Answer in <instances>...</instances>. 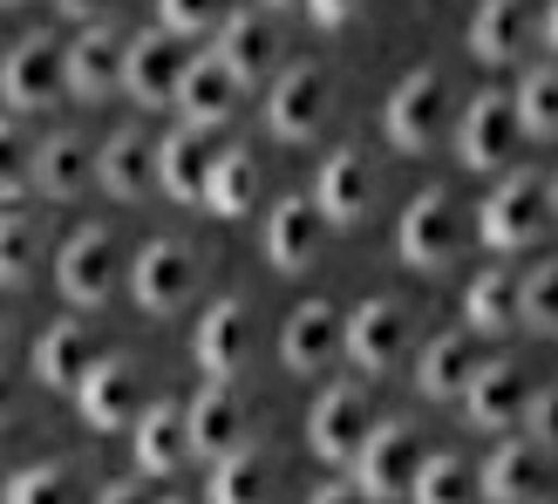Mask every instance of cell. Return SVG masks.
Listing matches in <instances>:
<instances>
[{
    "instance_id": "1",
    "label": "cell",
    "mask_w": 558,
    "mask_h": 504,
    "mask_svg": "<svg viewBox=\"0 0 558 504\" xmlns=\"http://www.w3.org/2000/svg\"><path fill=\"white\" fill-rule=\"evenodd\" d=\"M545 232H551V178H545V171H511V178L484 199L477 239H484L490 252H532Z\"/></svg>"
},
{
    "instance_id": "2",
    "label": "cell",
    "mask_w": 558,
    "mask_h": 504,
    "mask_svg": "<svg viewBox=\"0 0 558 504\" xmlns=\"http://www.w3.org/2000/svg\"><path fill=\"white\" fill-rule=\"evenodd\" d=\"M442 123H450V75H442V69H409L396 89H388V103H381L388 144L409 151V157L436 151L442 144Z\"/></svg>"
},
{
    "instance_id": "3",
    "label": "cell",
    "mask_w": 558,
    "mask_h": 504,
    "mask_svg": "<svg viewBox=\"0 0 558 504\" xmlns=\"http://www.w3.org/2000/svg\"><path fill=\"white\" fill-rule=\"evenodd\" d=\"M396 252H402V266L409 273H442L463 252V212L457 199L442 184H429L423 199H415L402 212V226H396Z\"/></svg>"
},
{
    "instance_id": "4",
    "label": "cell",
    "mask_w": 558,
    "mask_h": 504,
    "mask_svg": "<svg viewBox=\"0 0 558 504\" xmlns=\"http://www.w3.org/2000/svg\"><path fill=\"white\" fill-rule=\"evenodd\" d=\"M75 409H82V423H89L96 436H117L136 423V409H144V382H136V361L130 355H96L89 369L75 375Z\"/></svg>"
},
{
    "instance_id": "5",
    "label": "cell",
    "mask_w": 558,
    "mask_h": 504,
    "mask_svg": "<svg viewBox=\"0 0 558 504\" xmlns=\"http://www.w3.org/2000/svg\"><path fill=\"white\" fill-rule=\"evenodd\" d=\"M524 144V130H518V109L505 89H484V96H470V109L457 117V157H463V171H505V164L518 157Z\"/></svg>"
},
{
    "instance_id": "6",
    "label": "cell",
    "mask_w": 558,
    "mask_h": 504,
    "mask_svg": "<svg viewBox=\"0 0 558 504\" xmlns=\"http://www.w3.org/2000/svg\"><path fill=\"white\" fill-rule=\"evenodd\" d=\"M341 355L361 375H396L409 355V314L396 300H361L354 314H341Z\"/></svg>"
},
{
    "instance_id": "7",
    "label": "cell",
    "mask_w": 558,
    "mask_h": 504,
    "mask_svg": "<svg viewBox=\"0 0 558 504\" xmlns=\"http://www.w3.org/2000/svg\"><path fill=\"white\" fill-rule=\"evenodd\" d=\"M415 464H423L415 423H368V436L354 451V484H361V497H409Z\"/></svg>"
},
{
    "instance_id": "8",
    "label": "cell",
    "mask_w": 558,
    "mask_h": 504,
    "mask_svg": "<svg viewBox=\"0 0 558 504\" xmlns=\"http://www.w3.org/2000/svg\"><path fill=\"white\" fill-rule=\"evenodd\" d=\"M191 287H198V252H191L184 239H150L144 252H136L130 300L144 307V314H178V307L191 300Z\"/></svg>"
},
{
    "instance_id": "9",
    "label": "cell",
    "mask_w": 558,
    "mask_h": 504,
    "mask_svg": "<svg viewBox=\"0 0 558 504\" xmlns=\"http://www.w3.org/2000/svg\"><path fill=\"white\" fill-rule=\"evenodd\" d=\"M327 103H333L327 69H320V62H293V69H279V75H272L266 123H272V136H287V144H306V136H320Z\"/></svg>"
},
{
    "instance_id": "10",
    "label": "cell",
    "mask_w": 558,
    "mask_h": 504,
    "mask_svg": "<svg viewBox=\"0 0 558 504\" xmlns=\"http://www.w3.org/2000/svg\"><path fill=\"white\" fill-rule=\"evenodd\" d=\"M0 96H8L14 109H54L69 96V82H62V41L54 35H21L8 48V62H0Z\"/></svg>"
},
{
    "instance_id": "11",
    "label": "cell",
    "mask_w": 558,
    "mask_h": 504,
    "mask_svg": "<svg viewBox=\"0 0 558 504\" xmlns=\"http://www.w3.org/2000/svg\"><path fill=\"white\" fill-rule=\"evenodd\" d=\"M178 69H184V41L171 27H144V35L123 41V75L117 89L144 109H171V89H178Z\"/></svg>"
},
{
    "instance_id": "12",
    "label": "cell",
    "mask_w": 558,
    "mask_h": 504,
    "mask_svg": "<svg viewBox=\"0 0 558 504\" xmlns=\"http://www.w3.org/2000/svg\"><path fill=\"white\" fill-rule=\"evenodd\" d=\"M54 287H62L69 307H102L109 293H117V232L109 226L69 232L62 260H54Z\"/></svg>"
},
{
    "instance_id": "13",
    "label": "cell",
    "mask_w": 558,
    "mask_h": 504,
    "mask_svg": "<svg viewBox=\"0 0 558 504\" xmlns=\"http://www.w3.org/2000/svg\"><path fill=\"white\" fill-rule=\"evenodd\" d=\"M245 430H253V416H245L239 388H232V382H218V375L184 403V443H191V457H198V464L239 451V443H253Z\"/></svg>"
},
{
    "instance_id": "14",
    "label": "cell",
    "mask_w": 558,
    "mask_h": 504,
    "mask_svg": "<svg viewBox=\"0 0 558 504\" xmlns=\"http://www.w3.org/2000/svg\"><path fill=\"white\" fill-rule=\"evenodd\" d=\"M361 436H368V382H333L306 416V451L320 464H354Z\"/></svg>"
},
{
    "instance_id": "15",
    "label": "cell",
    "mask_w": 558,
    "mask_h": 504,
    "mask_svg": "<svg viewBox=\"0 0 558 504\" xmlns=\"http://www.w3.org/2000/svg\"><path fill=\"white\" fill-rule=\"evenodd\" d=\"M477 491L497 504H524V497H551V436H511L484 470H477Z\"/></svg>"
},
{
    "instance_id": "16",
    "label": "cell",
    "mask_w": 558,
    "mask_h": 504,
    "mask_svg": "<svg viewBox=\"0 0 558 504\" xmlns=\"http://www.w3.org/2000/svg\"><path fill=\"white\" fill-rule=\"evenodd\" d=\"M117 75H123V35L109 21H82V35L62 41V82L75 103H102L117 96Z\"/></svg>"
},
{
    "instance_id": "17",
    "label": "cell",
    "mask_w": 558,
    "mask_h": 504,
    "mask_svg": "<svg viewBox=\"0 0 558 504\" xmlns=\"http://www.w3.org/2000/svg\"><path fill=\"white\" fill-rule=\"evenodd\" d=\"M191 355H198V369L218 375V382H232L245 361H253V307L245 300H211L205 314H198V334H191Z\"/></svg>"
},
{
    "instance_id": "18",
    "label": "cell",
    "mask_w": 558,
    "mask_h": 504,
    "mask_svg": "<svg viewBox=\"0 0 558 504\" xmlns=\"http://www.w3.org/2000/svg\"><path fill=\"white\" fill-rule=\"evenodd\" d=\"M457 403L470 409V423H477V430H518L524 423V403H532V382H524L518 361H484L477 355V369H470Z\"/></svg>"
},
{
    "instance_id": "19",
    "label": "cell",
    "mask_w": 558,
    "mask_h": 504,
    "mask_svg": "<svg viewBox=\"0 0 558 504\" xmlns=\"http://www.w3.org/2000/svg\"><path fill=\"white\" fill-rule=\"evenodd\" d=\"M239 89H245V82L205 48V55H184L178 89H171V109H184V123H198V130H218V123L239 109Z\"/></svg>"
},
{
    "instance_id": "20",
    "label": "cell",
    "mask_w": 558,
    "mask_h": 504,
    "mask_svg": "<svg viewBox=\"0 0 558 504\" xmlns=\"http://www.w3.org/2000/svg\"><path fill=\"white\" fill-rule=\"evenodd\" d=\"M320 245H327V218L314 199H279L266 212V260L279 273H306L320 260Z\"/></svg>"
},
{
    "instance_id": "21",
    "label": "cell",
    "mask_w": 558,
    "mask_h": 504,
    "mask_svg": "<svg viewBox=\"0 0 558 504\" xmlns=\"http://www.w3.org/2000/svg\"><path fill=\"white\" fill-rule=\"evenodd\" d=\"M211 55L226 62L239 82H259V75H272V62H279V27H272V14L259 8H245V14H226L211 27Z\"/></svg>"
},
{
    "instance_id": "22",
    "label": "cell",
    "mask_w": 558,
    "mask_h": 504,
    "mask_svg": "<svg viewBox=\"0 0 558 504\" xmlns=\"http://www.w3.org/2000/svg\"><path fill=\"white\" fill-rule=\"evenodd\" d=\"M130 451L144 478H178L191 464V443H184V403H144L130 423Z\"/></svg>"
},
{
    "instance_id": "23",
    "label": "cell",
    "mask_w": 558,
    "mask_h": 504,
    "mask_svg": "<svg viewBox=\"0 0 558 504\" xmlns=\"http://www.w3.org/2000/svg\"><path fill=\"white\" fill-rule=\"evenodd\" d=\"M333 355H341V314L327 300H300L287 314V327H279V361L293 375H320Z\"/></svg>"
},
{
    "instance_id": "24",
    "label": "cell",
    "mask_w": 558,
    "mask_h": 504,
    "mask_svg": "<svg viewBox=\"0 0 558 504\" xmlns=\"http://www.w3.org/2000/svg\"><path fill=\"white\" fill-rule=\"evenodd\" d=\"M314 205L327 226H361L375 205V171H368V157L361 151H333L320 164V184H314Z\"/></svg>"
},
{
    "instance_id": "25",
    "label": "cell",
    "mask_w": 558,
    "mask_h": 504,
    "mask_svg": "<svg viewBox=\"0 0 558 504\" xmlns=\"http://www.w3.org/2000/svg\"><path fill=\"white\" fill-rule=\"evenodd\" d=\"M211 130H198V123H184V130H171L163 144H150V164H157V184L171 191L178 205H198V191H205V171H211V144H205Z\"/></svg>"
},
{
    "instance_id": "26",
    "label": "cell",
    "mask_w": 558,
    "mask_h": 504,
    "mask_svg": "<svg viewBox=\"0 0 558 504\" xmlns=\"http://www.w3.org/2000/svg\"><path fill=\"white\" fill-rule=\"evenodd\" d=\"M524 35H532V0H484L470 14V55L477 62H518L524 55Z\"/></svg>"
},
{
    "instance_id": "27",
    "label": "cell",
    "mask_w": 558,
    "mask_h": 504,
    "mask_svg": "<svg viewBox=\"0 0 558 504\" xmlns=\"http://www.w3.org/2000/svg\"><path fill=\"white\" fill-rule=\"evenodd\" d=\"M259 164H253V151H211V171H205V191H198V205L211 212V218H245L259 205Z\"/></svg>"
},
{
    "instance_id": "28",
    "label": "cell",
    "mask_w": 558,
    "mask_h": 504,
    "mask_svg": "<svg viewBox=\"0 0 558 504\" xmlns=\"http://www.w3.org/2000/svg\"><path fill=\"white\" fill-rule=\"evenodd\" d=\"M470 369H477V334H470V327L436 334V341L423 348V361H415V388H423L429 403H457Z\"/></svg>"
},
{
    "instance_id": "29",
    "label": "cell",
    "mask_w": 558,
    "mask_h": 504,
    "mask_svg": "<svg viewBox=\"0 0 558 504\" xmlns=\"http://www.w3.org/2000/svg\"><path fill=\"white\" fill-rule=\"evenodd\" d=\"M96 178V151L82 144V136H48V144L35 151V171H27V184L41 191V199H82Z\"/></svg>"
},
{
    "instance_id": "30",
    "label": "cell",
    "mask_w": 558,
    "mask_h": 504,
    "mask_svg": "<svg viewBox=\"0 0 558 504\" xmlns=\"http://www.w3.org/2000/svg\"><path fill=\"white\" fill-rule=\"evenodd\" d=\"M96 184L109 191V199H144V191L157 184V164H150L144 130H117L96 151Z\"/></svg>"
},
{
    "instance_id": "31",
    "label": "cell",
    "mask_w": 558,
    "mask_h": 504,
    "mask_svg": "<svg viewBox=\"0 0 558 504\" xmlns=\"http://www.w3.org/2000/svg\"><path fill=\"white\" fill-rule=\"evenodd\" d=\"M96 361V341L82 321H54L41 341H35V382L41 388H75V375Z\"/></svg>"
},
{
    "instance_id": "32",
    "label": "cell",
    "mask_w": 558,
    "mask_h": 504,
    "mask_svg": "<svg viewBox=\"0 0 558 504\" xmlns=\"http://www.w3.org/2000/svg\"><path fill=\"white\" fill-rule=\"evenodd\" d=\"M463 321H470V334H511V327H518V273L490 266V273L470 279Z\"/></svg>"
},
{
    "instance_id": "33",
    "label": "cell",
    "mask_w": 558,
    "mask_h": 504,
    "mask_svg": "<svg viewBox=\"0 0 558 504\" xmlns=\"http://www.w3.org/2000/svg\"><path fill=\"white\" fill-rule=\"evenodd\" d=\"M511 109H518V130H524V136L551 144V136H558V69H551V62L524 69L518 89H511Z\"/></svg>"
},
{
    "instance_id": "34",
    "label": "cell",
    "mask_w": 558,
    "mask_h": 504,
    "mask_svg": "<svg viewBox=\"0 0 558 504\" xmlns=\"http://www.w3.org/2000/svg\"><path fill=\"white\" fill-rule=\"evenodd\" d=\"M266 484H272V464L253 451V443H239V451H226V457H211V497L218 504H253V497H266Z\"/></svg>"
},
{
    "instance_id": "35",
    "label": "cell",
    "mask_w": 558,
    "mask_h": 504,
    "mask_svg": "<svg viewBox=\"0 0 558 504\" xmlns=\"http://www.w3.org/2000/svg\"><path fill=\"white\" fill-rule=\"evenodd\" d=\"M477 491V470H470L457 451H423V464H415V478H409V497L415 504H457V497H470Z\"/></svg>"
},
{
    "instance_id": "36",
    "label": "cell",
    "mask_w": 558,
    "mask_h": 504,
    "mask_svg": "<svg viewBox=\"0 0 558 504\" xmlns=\"http://www.w3.org/2000/svg\"><path fill=\"white\" fill-rule=\"evenodd\" d=\"M518 327H532V334L558 327V266L551 260H538L532 273L518 279Z\"/></svg>"
},
{
    "instance_id": "37",
    "label": "cell",
    "mask_w": 558,
    "mask_h": 504,
    "mask_svg": "<svg viewBox=\"0 0 558 504\" xmlns=\"http://www.w3.org/2000/svg\"><path fill=\"white\" fill-rule=\"evenodd\" d=\"M232 14V0H157V27H171L178 41H198L211 35L218 21Z\"/></svg>"
},
{
    "instance_id": "38",
    "label": "cell",
    "mask_w": 558,
    "mask_h": 504,
    "mask_svg": "<svg viewBox=\"0 0 558 504\" xmlns=\"http://www.w3.org/2000/svg\"><path fill=\"white\" fill-rule=\"evenodd\" d=\"M0 497L8 504H54L69 497V464H21L8 484H0Z\"/></svg>"
},
{
    "instance_id": "39",
    "label": "cell",
    "mask_w": 558,
    "mask_h": 504,
    "mask_svg": "<svg viewBox=\"0 0 558 504\" xmlns=\"http://www.w3.org/2000/svg\"><path fill=\"white\" fill-rule=\"evenodd\" d=\"M27 171H35V144H27V130L14 117H0V199H21Z\"/></svg>"
},
{
    "instance_id": "40",
    "label": "cell",
    "mask_w": 558,
    "mask_h": 504,
    "mask_svg": "<svg viewBox=\"0 0 558 504\" xmlns=\"http://www.w3.org/2000/svg\"><path fill=\"white\" fill-rule=\"evenodd\" d=\"M35 266V226H27V218H14V212H0V279H14Z\"/></svg>"
},
{
    "instance_id": "41",
    "label": "cell",
    "mask_w": 558,
    "mask_h": 504,
    "mask_svg": "<svg viewBox=\"0 0 558 504\" xmlns=\"http://www.w3.org/2000/svg\"><path fill=\"white\" fill-rule=\"evenodd\" d=\"M306 14H314L320 27H348L361 14V0H306Z\"/></svg>"
},
{
    "instance_id": "42",
    "label": "cell",
    "mask_w": 558,
    "mask_h": 504,
    "mask_svg": "<svg viewBox=\"0 0 558 504\" xmlns=\"http://www.w3.org/2000/svg\"><path fill=\"white\" fill-rule=\"evenodd\" d=\"M54 8H62L69 21H102L109 8H117V0H54Z\"/></svg>"
},
{
    "instance_id": "43",
    "label": "cell",
    "mask_w": 558,
    "mask_h": 504,
    "mask_svg": "<svg viewBox=\"0 0 558 504\" xmlns=\"http://www.w3.org/2000/svg\"><path fill=\"white\" fill-rule=\"evenodd\" d=\"M8 423H14V375L0 369V430H8Z\"/></svg>"
},
{
    "instance_id": "44",
    "label": "cell",
    "mask_w": 558,
    "mask_h": 504,
    "mask_svg": "<svg viewBox=\"0 0 558 504\" xmlns=\"http://www.w3.org/2000/svg\"><path fill=\"white\" fill-rule=\"evenodd\" d=\"M136 491H144V470H136V478H123V484H102L109 504H123V497H136Z\"/></svg>"
},
{
    "instance_id": "45",
    "label": "cell",
    "mask_w": 558,
    "mask_h": 504,
    "mask_svg": "<svg viewBox=\"0 0 558 504\" xmlns=\"http://www.w3.org/2000/svg\"><path fill=\"white\" fill-rule=\"evenodd\" d=\"M0 334H8V279H0Z\"/></svg>"
},
{
    "instance_id": "46",
    "label": "cell",
    "mask_w": 558,
    "mask_h": 504,
    "mask_svg": "<svg viewBox=\"0 0 558 504\" xmlns=\"http://www.w3.org/2000/svg\"><path fill=\"white\" fill-rule=\"evenodd\" d=\"M266 8H287V0H266Z\"/></svg>"
},
{
    "instance_id": "47",
    "label": "cell",
    "mask_w": 558,
    "mask_h": 504,
    "mask_svg": "<svg viewBox=\"0 0 558 504\" xmlns=\"http://www.w3.org/2000/svg\"><path fill=\"white\" fill-rule=\"evenodd\" d=\"M0 8H21V0H0Z\"/></svg>"
}]
</instances>
